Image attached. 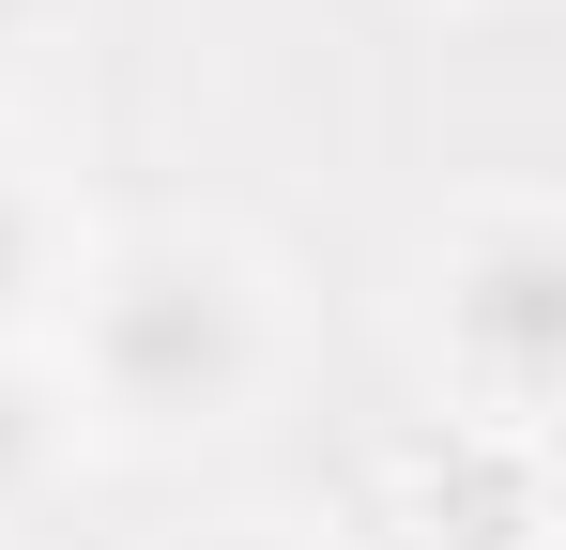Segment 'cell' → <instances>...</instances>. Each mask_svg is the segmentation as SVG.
Wrapping results in <instances>:
<instances>
[{"label":"cell","instance_id":"6da1fadb","mask_svg":"<svg viewBox=\"0 0 566 550\" xmlns=\"http://www.w3.org/2000/svg\"><path fill=\"white\" fill-rule=\"evenodd\" d=\"M245 367H261V306H245V275L214 245H154V261H123L93 290V382L123 413H154V429L230 413Z\"/></svg>","mask_w":566,"mask_h":550},{"label":"cell","instance_id":"5b68a950","mask_svg":"<svg viewBox=\"0 0 566 550\" xmlns=\"http://www.w3.org/2000/svg\"><path fill=\"white\" fill-rule=\"evenodd\" d=\"M15 31H31V0H0V46H15Z\"/></svg>","mask_w":566,"mask_h":550},{"label":"cell","instance_id":"277c9868","mask_svg":"<svg viewBox=\"0 0 566 550\" xmlns=\"http://www.w3.org/2000/svg\"><path fill=\"white\" fill-rule=\"evenodd\" d=\"M31 458H46V413H31V398H0V489H15Z\"/></svg>","mask_w":566,"mask_h":550},{"label":"cell","instance_id":"7a4b0ae2","mask_svg":"<svg viewBox=\"0 0 566 550\" xmlns=\"http://www.w3.org/2000/svg\"><path fill=\"white\" fill-rule=\"evenodd\" d=\"M552 337H566V261L536 214H490L460 261H444V352H460L474 413L521 444L536 429V398H552Z\"/></svg>","mask_w":566,"mask_h":550},{"label":"cell","instance_id":"8992f818","mask_svg":"<svg viewBox=\"0 0 566 550\" xmlns=\"http://www.w3.org/2000/svg\"><path fill=\"white\" fill-rule=\"evenodd\" d=\"M214 550H276V536H214Z\"/></svg>","mask_w":566,"mask_h":550},{"label":"cell","instance_id":"3957f363","mask_svg":"<svg viewBox=\"0 0 566 550\" xmlns=\"http://www.w3.org/2000/svg\"><path fill=\"white\" fill-rule=\"evenodd\" d=\"M31 275H46V214H31V199L0 183V321L31 306Z\"/></svg>","mask_w":566,"mask_h":550}]
</instances>
